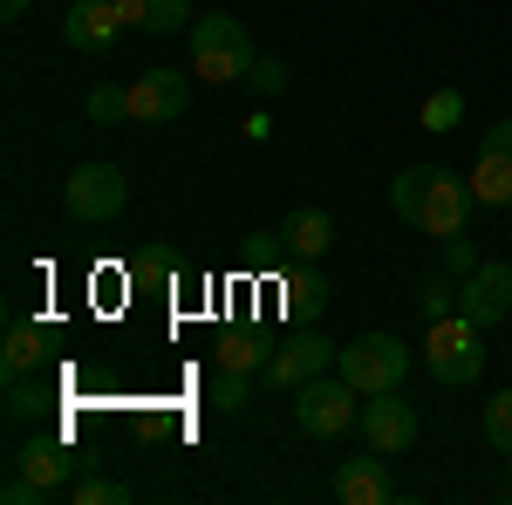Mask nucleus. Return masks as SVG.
<instances>
[{
  "label": "nucleus",
  "mask_w": 512,
  "mask_h": 505,
  "mask_svg": "<svg viewBox=\"0 0 512 505\" xmlns=\"http://www.w3.org/2000/svg\"><path fill=\"white\" fill-rule=\"evenodd\" d=\"M253 41H246V28H239L233 14H205V21H192V69L205 82H246L253 76Z\"/></svg>",
  "instance_id": "obj_3"
},
{
  "label": "nucleus",
  "mask_w": 512,
  "mask_h": 505,
  "mask_svg": "<svg viewBox=\"0 0 512 505\" xmlns=\"http://www.w3.org/2000/svg\"><path fill=\"white\" fill-rule=\"evenodd\" d=\"M472 198L485 205V212H506V205H512V157L506 151H478V164H472Z\"/></svg>",
  "instance_id": "obj_16"
},
{
  "label": "nucleus",
  "mask_w": 512,
  "mask_h": 505,
  "mask_svg": "<svg viewBox=\"0 0 512 505\" xmlns=\"http://www.w3.org/2000/svg\"><path fill=\"white\" fill-rule=\"evenodd\" d=\"M219 362H226V369H260V376H267L274 349H267V342H253V335H233V342L219 349Z\"/></svg>",
  "instance_id": "obj_24"
},
{
  "label": "nucleus",
  "mask_w": 512,
  "mask_h": 505,
  "mask_svg": "<svg viewBox=\"0 0 512 505\" xmlns=\"http://www.w3.org/2000/svg\"><path fill=\"white\" fill-rule=\"evenodd\" d=\"M185 103H192V82L178 76V69H151V76L130 82V123H178L185 117Z\"/></svg>",
  "instance_id": "obj_10"
},
{
  "label": "nucleus",
  "mask_w": 512,
  "mask_h": 505,
  "mask_svg": "<svg viewBox=\"0 0 512 505\" xmlns=\"http://www.w3.org/2000/svg\"><path fill=\"white\" fill-rule=\"evenodd\" d=\"M355 417H362V389L349 376H315L294 389V424L308 437H342V430H355Z\"/></svg>",
  "instance_id": "obj_5"
},
{
  "label": "nucleus",
  "mask_w": 512,
  "mask_h": 505,
  "mask_svg": "<svg viewBox=\"0 0 512 505\" xmlns=\"http://www.w3.org/2000/svg\"><path fill=\"white\" fill-rule=\"evenodd\" d=\"M355 430L369 437V451H383V458H403L410 444H417V403H403V389H383V396H369L362 403V417H355Z\"/></svg>",
  "instance_id": "obj_8"
},
{
  "label": "nucleus",
  "mask_w": 512,
  "mask_h": 505,
  "mask_svg": "<svg viewBox=\"0 0 512 505\" xmlns=\"http://www.w3.org/2000/svg\"><path fill=\"white\" fill-rule=\"evenodd\" d=\"M280 246H287L294 260H321V253L335 246V219H328L321 205H301V212L280 219Z\"/></svg>",
  "instance_id": "obj_14"
},
{
  "label": "nucleus",
  "mask_w": 512,
  "mask_h": 505,
  "mask_svg": "<svg viewBox=\"0 0 512 505\" xmlns=\"http://www.w3.org/2000/svg\"><path fill=\"white\" fill-rule=\"evenodd\" d=\"M212 403H219V410H246V403H253V369H219Z\"/></svg>",
  "instance_id": "obj_23"
},
{
  "label": "nucleus",
  "mask_w": 512,
  "mask_h": 505,
  "mask_svg": "<svg viewBox=\"0 0 512 505\" xmlns=\"http://www.w3.org/2000/svg\"><path fill=\"white\" fill-rule=\"evenodd\" d=\"M123 205H130L123 164H76L69 185H62V212H69L76 226H103V219H117Z\"/></svg>",
  "instance_id": "obj_6"
},
{
  "label": "nucleus",
  "mask_w": 512,
  "mask_h": 505,
  "mask_svg": "<svg viewBox=\"0 0 512 505\" xmlns=\"http://www.w3.org/2000/svg\"><path fill=\"white\" fill-rule=\"evenodd\" d=\"M7 471H21L28 485H35L41 499H55V492H69L76 485V471H82V458L69 451V437H28V444H14V458H7Z\"/></svg>",
  "instance_id": "obj_7"
},
{
  "label": "nucleus",
  "mask_w": 512,
  "mask_h": 505,
  "mask_svg": "<svg viewBox=\"0 0 512 505\" xmlns=\"http://www.w3.org/2000/svg\"><path fill=\"white\" fill-rule=\"evenodd\" d=\"M41 355H48V335H41L35 321H14L7 328V349H0V362H7V376H35Z\"/></svg>",
  "instance_id": "obj_17"
},
{
  "label": "nucleus",
  "mask_w": 512,
  "mask_h": 505,
  "mask_svg": "<svg viewBox=\"0 0 512 505\" xmlns=\"http://www.w3.org/2000/svg\"><path fill=\"white\" fill-rule=\"evenodd\" d=\"M287 294H294V308H301V314H321V308H328V280H321V273H315V280L301 273V280H294Z\"/></svg>",
  "instance_id": "obj_26"
},
{
  "label": "nucleus",
  "mask_w": 512,
  "mask_h": 505,
  "mask_svg": "<svg viewBox=\"0 0 512 505\" xmlns=\"http://www.w3.org/2000/svg\"><path fill=\"white\" fill-rule=\"evenodd\" d=\"M253 89H260V96H280V89H287V62H274V55H260V62H253Z\"/></svg>",
  "instance_id": "obj_28"
},
{
  "label": "nucleus",
  "mask_w": 512,
  "mask_h": 505,
  "mask_svg": "<svg viewBox=\"0 0 512 505\" xmlns=\"http://www.w3.org/2000/svg\"><path fill=\"white\" fill-rule=\"evenodd\" d=\"M0 499H7V505H41V492L28 485V478H21V471H7V485H0Z\"/></svg>",
  "instance_id": "obj_29"
},
{
  "label": "nucleus",
  "mask_w": 512,
  "mask_h": 505,
  "mask_svg": "<svg viewBox=\"0 0 512 505\" xmlns=\"http://www.w3.org/2000/svg\"><path fill=\"white\" fill-rule=\"evenodd\" d=\"M335 376H349L362 396H383V389H403L410 376V349L396 335H355L335 349Z\"/></svg>",
  "instance_id": "obj_4"
},
{
  "label": "nucleus",
  "mask_w": 512,
  "mask_h": 505,
  "mask_svg": "<svg viewBox=\"0 0 512 505\" xmlns=\"http://www.w3.org/2000/svg\"><path fill=\"white\" fill-rule=\"evenodd\" d=\"M390 205L403 226H417V233H431V239H451V233H465L478 198H472V178H458L444 164H410V171H396Z\"/></svg>",
  "instance_id": "obj_1"
},
{
  "label": "nucleus",
  "mask_w": 512,
  "mask_h": 505,
  "mask_svg": "<svg viewBox=\"0 0 512 505\" xmlns=\"http://www.w3.org/2000/svg\"><path fill=\"white\" fill-rule=\"evenodd\" d=\"M417 308H424V321H444V314H458V280L444 267H431L424 280H417Z\"/></svg>",
  "instance_id": "obj_18"
},
{
  "label": "nucleus",
  "mask_w": 512,
  "mask_h": 505,
  "mask_svg": "<svg viewBox=\"0 0 512 505\" xmlns=\"http://www.w3.org/2000/svg\"><path fill=\"white\" fill-rule=\"evenodd\" d=\"M478 151H506V157H512V117H499V123H492V130L478 137Z\"/></svg>",
  "instance_id": "obj_30"
},
{
  "label": "nucleus",
  "mask_w": 512,
  "mask_h": 505,
  "mask_svg": "<svg viewBox=\"0 0 512 505\" xmlns=\"http://www.w3.org/2000/svg\"><path fill=\"white\" fill-rule=\"evenodd\" d=\"M328 492H335L342 505H383V499H396L390 471H383V451L342 458V465H335V478H328Z\"/></svg>",
  "instance_id": "obj_12"
},
{
  "label": "nucleus",
  "mask_w": 512,
  "mask_h": 505,
  "mask_svg": "<svg viewBox=\"0 0 512 505\" xmlns=\"http://www.w3.org/2000/svg\"><path fill=\"white\" fill-rule=\"evenodd\" d=\"M328 369H335V342H328V335H301V342L274 349V362H267V383L294 396L301 383H315V376H328Z\"/></svg>",
  "instance_id": "obj_11"
},
{
  "label": "nucleus",
  "mask_w": 512,
  "mask_h": 505,
  "mask_svg": "<svg viewBox=\"0 0 512 505\" xmlns=\"http://www.w3.org/2000/svg\"><path fill=\"white\" fill-rule=\"evenodd\" d=\"M458 123H465V96H458V89L424 96V130H458Z\"/></svg>",
  "instance_id": "obj_22"
},
{
  "label": "nucleus",
  "mask_w": 512,
  "mask_h": 505,
  "mask_svg": "<svg viewBox=\"0 0 512 505\" xmlns=\"http://www.w3.org/2000/svg\"><path fill=\"white\" fill-rule=\"evenodd\" d=\"M499 499H512V478H506V485H499Z\"/></svg>",
  "instance_id": "obj_32"
},
{
  "label": "nucleus",
  "mask_w": 512,
  "mask_h": 505,
  "mask_svg": "<svg viewBox=\"0 0 512 505\" xmlns=\"http://www.w3.org/2000/svg\"><path fill=\"white\" fill-rule=\"evenodd\" d=\"M472 267H478V246L465 233H451V239H444V273H458V280H465Z\"/></svg>",
  "instance_id": "obj_27"
},
{
  "label": "nucleus",
  "mask_w": 512,
  "mask_h": 505,
  "mask_svg": "<svg viewBox=\"0 0 512 505\" xmlns=\"http://www.w3.org/2000/svg\"><path fill=\"white\" fill-rule=\"evenodd\" d=\"M123 28H144V35H178L185 21H198L192 0H117Z\"/></svg>",
  "instance_id": "obj_15"
},
{
  "label": "nucleus",
  "mask_w": 512,
  "mask_h": 505,
  "mask_svg": "<svg viewBox=\"0 0 512 505\" xmlns=\"http://www.w3.org/2000/svg\"><path fill=\"white\" fill-rule=\"evenodd\" d=\"M48 417V396H41L35 376H7V424H35Z\"/></svg>",
  "instance_id": "obj_19"
},
{
  "label": "nucleus",
  "mask_w": 512,
  "mask_h": 505,
  "mask_svg": "<svg viewBox=\"0 0 512 505\" xmlns=\"http://www.w3.org/2000/svg\"><path fill=\"white\" fill-rule=\"evenodd\" d=\"M478 328L472 314H444V321H431L424 328V369H431L437 383H451V389H465L485 376V349H478Z\"/></svg>",
  "instance_id": "obj_2"
},
{
  "label": "nucleus",
  "mask_w": 512,
  "mask_h": 505,
  "mask_svg": "<svg viewBox=\"0 0 512 505\" xmlns=\"http://www.w3.org/2000/svg\"><path fill=\"white\" fill-rule=\"evenodd\" d=\"M117 28H123V7H117V0H76V7L62 14V41L82 48V55H103V48L117 41Z\"/></svg>",
  "instance_id": "obj_13"
},
{
  "label": "nucleus",
  "mask_w": 512,
  "mask_h": 505,
  "mask_svg": "<svg viewBox=\"0 0 512 505\" xmlns=\"http://www.w3.org/2000/svg\"><path fill=\"white\" fill-rule=\"evenodd\" d=\"M0 14H7V21H21V14H28V0H0Z\"/></svg>",
  "instance_id": "obj_31"
},
{
  "label": "nucleus",
  "mask_w": 512,
  "mask_h": 505,
  "mask_svg": "<svg viewBox=\"0 0 512 505\" xmlns=\"http://www.w3.org/2000/svg\"><path fill=\"white\" fill-rule=\"evenodd\" d=\"M69 499L76 505H130V485H117V478H76Z\"/></svg>",
  "instance_id": "obj_25"
},
{
  "label": "nucleus",
  "mask_w": 512,
  "mask_h": 505,
  "mask_svg": "<svg viewBox=\"0 0 512 505\" xmlns=\"http://www.w3.org/2000/svg\"><path fill=\"white\" fill-rule=\"evenodd\" d=\"M458 314H472L478 328H499L512 314V260H478L458 280Z\"/></svg>",
  "instance_id": "obj_9"
},
{
  "label": "nucleus",
  "mask_w": 512,
  "mask_h": 505,
  "mask_svg": "<svg viewBox=\"0 0 512 505\" xmlns=\"http://www.w3.org/2000/svg\"><path fill=\"white\" fill-rule=\"evenodd\" d=\"M89 123H130V89L96 82V89H89Z\"/></svg>",
  "instance_id": "obj_21"
},
{
  "label": "nucleus",
  "mask_w": 512,
  "mask_h": 505,
  "mask_svg": "<svg viewBox=\"0 0 512 505\" xmlns=\"http://www.w3.org/2000/svg\"><path fill=\"white\" fill-rule=\"evenodd\" d=\"M485 444H492L499 458H512V389L485 396Z\"/></svg>",
  "instance_id": "obj_20"
}]
</instances>
